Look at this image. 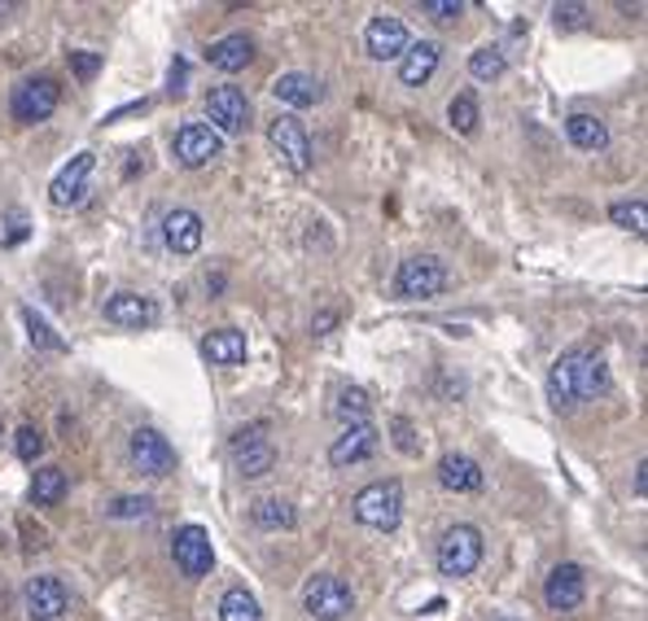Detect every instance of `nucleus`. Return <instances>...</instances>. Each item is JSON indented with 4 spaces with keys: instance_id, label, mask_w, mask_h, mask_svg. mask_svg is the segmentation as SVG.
Here are the masks:
<instances>
[{
    "instance_id": "nucleus-1",
    "label": "nucleus",
    "mask_w": 648,
    "mask_h": 621,
    "mask_svg": "<svg viewBox=\"0 0 648 621\" xmlns=\"http://www.w3.org/2000/svg\"><path fill=\"white\" fill-rule=\"evenodd\" d=\"M351 517L360 525H368V530H381V534L399 530V521H403V485L399 482L363 485L360 494L351 499Z\"/></svg>"
},
{
    "instance_id": "nucleus-2",
    "label": "nucleus",
    "mask_w": 648,
    "mask_h": 621,
    "mask_svg": "<svg viewBox=\"0 0 648 621\" xmlns=\"http://www.w3.org/2000/svg\"><path fill=\"white\" fill-rule=\"evenodd\" d=\"M438 573L442 578H469L482 564V530L478 525H451L438 539Z\"/></svg>"
},
{
    "instance_id": "nucleus-3",
    "label": "nucleus",
    "mask_w": 648,
    "mask_h": 621,
    "mask_svg": "<svg viewBox=\"0 0 648 621\" xmlns=\"http://www.w3.org/2000/svg\"><path fill=\"white\" fill-rule=\"evenodd\" d=\"M58 101H62L58 79H49V74H40V79H22V83L13 88V97H9V114H13V123L36 128V123L53 119Z\"/></svg>"
},
{
    "instance_id": "nucleus-4",
    "label": "nucleus",
    "mask_w": 648,
    "mask_h": 621,
    "mask_svg": "<svg viewBox=\"0 0 648 621\" xmlns=\"http://www.w3.org/2000/svg\"><path fill=\"white\" fill-rule=\"evenodd\" d=\"M447 289V263L433 259V254H417V259H403L399 272H395V298L403 302H421V298H438Z\"/></svg>"
},
{
    "instance_id": "nucleus-5",
    "label": "nucleus",
    "mask_w": 648,
    "mask_h": 621,
    "mask_svg": "<svg viewBox=\"0 0 648 621\" xmlns=\"http://www.w3.org/2000/svg\"><path fill=\"white\" fill-rule=\"evenodd\" d=\"M302 609L316 621H342L351 609H356V595L342 578L333 573H316L307 587H302Z\"/></svg>"
},
{
    "instance_id": "nucleus-6",
    "label": "nucleus",
    "mask_w": 648,
    "mask_h": 621,
    "mask_svg": "<svg viewBox=\"0 0 648 621\" xmlns=\"http://www.w3.org/2000/svg\"><path fill=\"white\" fill-rule=\"evenodd\" d=\"M263 433H268L263 424H250V429L232 433V460H237L241 478H268L277 469V451H272V442Z\"/></svg>"
},
{
    "instance_id": "nucleus-7",
    "label": "nucleus",
    "mask_w": 648,
    "mask_h": 621,
    "mask_svg": "<svg viewBox=\"0 0 648 621\" xmlns=\"http://www.w3.org/2000/svg\"><path fill=\"white\" fill-rule=\"evenodd\" d=\"M268 140H272V149H277V158L286 162L289 171H311V137H307V128H302V119H293V114H277L272 123H268Z\"/></svg>"
},
{
    "instance_id": "nucleus-8",
    "label": "nucleus",
    "mask_w": 648,
    "mask_h": 621,
    "mask_svg": "<svg viewBox=\"0 0 648 621\" xmlns=\"http://www.w3.org/2000/svg\"><path fill=\"white\" fill-rule=\"evenodd\" d=\"M128 455L144 478H171L176 473V447L158 433V429H132L128 438Z\"/></svg>"
},
{
    "instance_id": "nucleus-9",
    "label": "nucleus",
    "mask_w": 648,
    "mask_h": 621,
    "mask_svg": "<svg viewBox=\"0 0 648 621\" xmlns=\"http://www.w3.org/2000/svg\"><path fill=\"white\" fill-rule=\"evenodd\" d=\"M171 555H176V569L185 578H207L211 564H216V548H211V534L202 525H180L171 534Z\"/></svg>"
},
{
    "instance_id": "nucleus-10",
    "label": "nucleus",
    "mask_w": 648,
    "mask_h": 621,
    "mask_svg": "<svg viewBox=\"0 0 648 621\" xmlns=\"http://www.w3.org/2000/svg\"><path fill=\"white\" fill-rule=\"evenodd\" d=\"M22 609H27V618L31 621H58L71 609V591H67L62 578L40 573V578H31V582L22 587Z\"/></svg>"
},
{
    "instance_id": "nucleus-11",
    "label": "nucleus",
    "mask_w": 648,
    "mask_h": 621,
    "mask_svg": "<svg viewBox=\"0 0 648 621\" xmlns=\"http://www.w3.org/2000/svg\"><path fill=\"white\" fill-rule=\"evenodd\" d=\"M207 119L216 123L211 132H228V137H241L246 128H250V101H246V92L241 88H232V83H219L207 92Z\"/></svg>"
},
{
    "instance_id": "nucleus-12",
    "label": "nucleus",
    "mask_w": 648,
    "mask_h": 621,
    "mask_svg": "<svg viewBox=\"0 0 648 621\" xmlns=\"http://www.w3.org/2000/svg\"><path fill=\"white\" fill-rule=\"evenodd\" d=\"M171 153H176V162L185 171H198V167H211L219 153H223V140L207 123H185L176 132V140H171Z\"/></svg>"
},
{
    "instance_id": "nucleus-13",
    "label": "nucleus",
    "mask_w": 648,
    "mask_h": 621,
    "mask_svg": "<svg viewBox=\"0 0 648 621\" xmlns=\"http://www.w3.org/2000/svg\"><path fill=\"white\" fill-rule=\"evenodd\" d=\"M363 49H368L372 62H399L403 49H408V27H403V18H395V13L368 18V27H363Z\"/></svg>"
},
{
    "instance_id": "nucleus-14",
    "label": "nucleus",
    "mask_w": 648,
    "mask_h": 621,
    "mask_svg": "<svg viewBox=\"0 0 648 621\" xmlns=\"http://www.w3.org/2000/svg\"><path fill=\"white\" fill-rule=\"evenodd\" d=\"M202 237H207V228H202V214L198 210H167L162 214V246L171 250V254H180V259H189V254H198L202 250Z\"/></svg>"
},
{
    "instance_id": "nucleus-15",
    "label": "nucleus",
    "mask_w": 648,
    "mask_h": 621,
    "mask_svg": "<svg viewBox=\"0 0 648 621\" xmlns=\"http://www.w3.org/2000/svg\"><path fill=\"white\" fill-rule=\"evenodd\" d=\"M582 595H587V578H582L578 564H557L548 573V582H544V600H548L552 613H575L582 604Z\"/></svg>"
},
{
    "instance_id": "nucleus-16",
    "label": "nucleus",
    "mask_w": 648,
    "mask_h": 621,
    "mask_svg": "<svg viewBox=\"0 0 648 621\" xmlns=\"http://www.w3.org/2000/svg\"><path fill=\"white\" fill-rule=\"evenodd\" d=\"M377 442H381V433H377V424H347L338 438H333V447H329V464L333 469H347V464H360L368 460L372 451H377Z\"/></svg>"
},
{
    "instance_id": "nucleus-17",
    "label": "nucleus",
    "mask_w": 648,
    "mask_h": 621,
    "mask_svg": "<svg viewBox=\"0 0 648 621\" xmlns=\"http://www.w3.org/2000/svg\"><path fill=\"white\" fill-rule=\"evenodd\" d=\"M106 320L119 324V329H149V324H158V307L144 293L119 289L114 298H106Z\"/></svg>"
},
{
    "instance_id": "nucleus-18",
    "label": "nucleus",
    "mask_w": 648,
    "mask_h": 621,
    "mask_svg": "<svg viewBox=\"0 0 648 621\" xmlns=\"http://www.w3.org/2000/svg\"><path fill=\"white\" fill-rule=\"evenodd\" d=\"M92 167H97V153H74L71 162L62 167V176L53 180L49 202H53V207H79L83 193H88V176H92Z\"/></svg>"
},
{
    "instance_id": "nucleus-19",
    "label": "nucleus",
    "mask_w": 648,
    "mask_h": 621,
    "mask_svg": "<svg viewBox=\"0 0 648 621\" xmlns=\"http://www.w3.org/2000/svg\"><path fill=\"white\" fill-rule=\"evenodd\" d=\"M570 381H575V399H578V403L609 394V368H605V359H600V354H591V350H575Z\"/></svg>"
},
{
    "instance_id": "nucleus-20",
    "label": "nucleus",
    "mask_w": 648,
    "mask_h": 621,
    "mask_svg": "<svg viewBox=\"0 0 648 621\" xmlns=\"http://www.w3.org/2000/svg\"><path fill=\"white\" fill-rule=\"evenodd\" d=\"M272 92H277V101L289 106V110H311V106L325 101V83H320L316 74H307V70H286V74L272 83Z\"/></svg>"
},
{
    "instance_id": "nucleus-21",
    "label": "nucleus",
    "mask_w": 648,
    "mask_h": 621,
    "mask_svg": "<svg viewBox=\"0 0 648 621\" xmlns=\"http://www.w3.org/2000/svg\"><path fill=\"white\" fill-rule=\"evenodd\" d=\"M438 482L447 485V490H456V494H478L487 485V473H482V464L473 455L451 451V455L438 460Z\"/></svg>"
},
{
    "instance_id": "nucleus-22",
    "label": "nucleus",
    "mask_w": 648,
    "mask_h": 621,
    "mask_svg": "<svg viewBox=\"0 0 648 621\" xmlns=\"http://www.w3.org/2000/svg\"><path fill=\"white\" fill-rule=\"evenodd\" d=\"M207 62L216 70H223V74H237V70H246L255 62V40L246 31H232V36H223V40H216L207 49Z\"/></svg>"
},
{
    "instance_id": "nucleus-23",
    "label": "nucleus",
    "mask_w": 648,
    "mask_h": 621,
    "mask_svg": "<svg viewBox=\"0 0 648 621\" xmlns=\"http://www.w3.org/2000/svg\"><path fill=\"white\" fill-rule=\"evenodd\" d=\"M433 70H438V44H433V40H417V44H408L403 58H399V83L421 88V83H430Z\"/></svg>"
},
{
    "instance_id": "nucleus-24",
    "label": "nucleus",
    "mask_w": 648,
    "mask_h": 621,
    "mask_svg": "<svg viewBox=\"0 0 648 621\" xmlns=\"http://www.w3.org/2000/svg\"><path fill=\"white\" fill-rule=\"evenodd\" d=\"M202 354L216 363V368H237L246 359V333L237 329H216L202 338Z\"/></svg>"
},
{
    "instance_id": "nucleus-25",
    "label": "nucleus",
    "mask_w": 648,
    "mask_h": 621,
    "mask_svg": "<svg viewBox=\"0 0 648 621\" xmlns=\"http://www.w3.org/2000/svg\"><path fill=\"white\" fill-rule=\"evenodd\" d=\"M250 521H255L259 530L281 534V530H293V525H298V512H293V503H286V499H255V503H250Z\"/></svg>"
},
{
    "instance_id": "nucleus-26",
    "label": "nucleus",
    "mask_w": 648,
    "mask_h": 621,
    "mask_svg": "<svg viewBox=\"0 0 648 621\" xmlns=\"http://www.w3.org/2000/svg\"><path fill=\"white\" fill-rule=\"evenodd\" d=\"M570 363H575V350H566V354L552 363V372H548V403H552L557 412H570V408H578L575 381H570Z\"/></svg>"
},
{
    "instance_id": "nucleus-27",
    "label": "nucleus",
    "mask_w": 648,
    "mask_h": 621,
    "mask_svg": "<svg viewBox=\"0 0 648 621\" xmlns=\"http://www.w3.org/2000/svg\"><path fill=\"white\" fill-rule=\"evenodd\" d=\"M566 137H570V144H578V149L596 153V149L609 144V128H605V119H596V114H570V119H566Z\"/></svg>"
},
{
    "instance_id": "nucleus-28",
    "label": "nucleus",
    "mask_w": 648,
    "mask_h": 621,
    "mask_svg": "<svg viewBox=\"0 0 648 621\" xmlns=\"http://www.w3.org/2000/svg\"><path fill=\"white\" fill-rule=\"evenodd\" d=\"M62 494H67V473L58 464H44L31 478V503L36 508H53V503H62Z\"/></svg>"
},
{
    "instance_id": "nucleus-29",
    "label": "nucleus",
    "mask_w": 648,
    "mask_h": 621,
    "mask_svg": "<svg viewBox=\"0 0 648 621\" xmlns=\"http://www.w3.org/2000/svg\"><path fill=\"white\" fill-rule=\"evenodd\" d=\"M219 621H263V609L246 587H232L219 600Z\"/></svg>"
},
{
    "instance_id": "nucleus-30",
    "label": "nucleus",
    "mask_w": 648,
    "mask_h": 621,
    "mask_svg": "<svg viewBox=\"0 0 648 621\" xmlns=\"http://www.w3.org/2000/svg\"><path fill=\"white\" fill-rule=\"evenodd\" d=\"M447 123H451V132H460V137H473V132H478V123H482V110H478L473 92H460V97H451V106H447Z\"/></svg>"
},
{
    "instance_id": "nucleus-31",
    "label": "nucleus",
    "mask_w": 648,
    "mask_h": 621,
    "mask_svg": "<svg viewBox=\"0 0 648 621\" xmlns=\"http://www.w3.org/2000/svg\"><path fill=\"white\" fill-rule=\"evenodd\" d=\"M505 49H496V44H482V49H473V58H469V74L473 79H482V83H496V79H505Z\"/></svg>"
},
{
    "instance_id": "nucleus-32",
    "label": "nucleus",
    "mask_w": 648,
    "mask_h": 621,
    "mask_svg": "<svg viewBox=\"0 0 648 621\" xmlns=\"http://www.w3.org/2000/svg\"><path fill=\"white\" fill-rule=\"evenodd\" d=\"M338 420L342 424H363L368 420V412H372V399H368V390H360V385H347L342 394H338Z\"/></svg>"
},
{
    "instance_id": "nucleus-33",
    "label": "nucleus",
    "mask_w": 648,
    "mask_h": 621,
    "mask_svg": "<svg viewBox=\"0 0 648 621\" xmlns=\"http://www.w3.org/2000/svg\"><path fill=\"white\" fill-rule=\"evenodd\" d=\"M22 324H27V338H31V345H40V350H67V342L49 329V320H44V315H36L31 307L22 311Z\"/></svg>"
},
{
    "instance_id": "nucleus-34",
    "label": "nucleus",
    "mask_w": 648,
    "mask_h": 621,
    "mask_svg": "<svg viewBox=\"0 0 648 621\" xmlns=\"http://www.w3.org/2000/svg\"><path fill=\"white\" fill-rule=\"evenodd\" d=\"M13 451H18V460L36 464V460L44 455V433H40L36 424H22V429L13 433Z\"/></svg>"
},
{
    "instance_id": "nucleus-35",
    "label": "nucleus",
    "mask_w": 648,
    "mask_h": 621,
    "mask_svg": "<svg viewBox=\"0 0 648 621\" xmlns=\"http://www.w3.org/2000/svg\"><path fill=\"white\" fill-rule=\"evenodd\" d=\"M609 219H614L618 228H627V232H645L648 228L645 202H614V207H609Z\"/></svg>"
},
{
    "instance_id": "nucleus-36",
    "label": "nucleus",
    "mask_w": 648,
    "mask_h": 621,
    "mask_svg": "<svg viewBox=\"0 0 648 621\" xmlns=\"http://www.w3.org/2000/svg\"><path fill=\"white\" fill-rule=\"evenodd\" d=\"M149 512H153V503H149V499H137V494H123V499H114V503L106 508L110 521H144Z\"/></svg>"
},
{
    "instance_id": "nucleus-37",
    "label": "nucleus",
    "mask_w": 648,
    "mask_h": 621,
    "mask_svg": "<svg viewBox=\"0 0 648 621\" xmlns=\"http://www.w3.org/2000/svg\"><path fill=\"white\" fill-rule=\"evenodd\" d=\"M421 13L433 18V22H456L465 13V4L460 0H421Z\"/></svg>"
},
{
    "instance_id": "nucleus-38",
    "label": "nucleus",
    "mask_w": 648,
    "mask_h": 621,
    "mask_svg": "<svg viewBox=\"0 0 648 621\" xmlns=\"http://www.w3.org/2000/svg\"><path fill=\"white\" fill-rule=\"evenodd\" d=\"M390 433H395V447H399L403 455H417V429H412V420L395 415V420H390Z\"/></svg>"
},
{
    "instance_id": "nucleus-39",
    "label": "nucleus",
    "mask_w": 648,
    "mask_h": 621,
    "mask_svg": "<svg viewBox=\"0 0 648 621\" xmlns=\"http://www.w3.org/2000/svg\"><path fill=\"white\" fill-rule=\"evenodd\" d=\"M552 22L561 31H575V27L587 22V4H552Z\"/></svg>"
},
{
    "instance_id": "nucleus-40",
    "label": "nucleus",
    "mask_w": 648,
    "mask_h": 621,
    "mask_svg": "<svg viewBox=\"0 0 648 621\" xmlns=\"http://www.w3.org/2000/svg\"><path fill=\"white\" fill-rule=\"evenodd\" d=\"M71 70L79 79H92V74L101 70V58H97V53H71Z\"/></svg>"
},
{
    "instance_id": "nucleus-41",
    "label": "nucleus",
    "mask_w": 648,
    "mask_h": 621,
    "mask_svg": "<svg viewBox=\"0 0 648 621\" xmlns=\"http://www.w3.org/2000/svg\"><path fill=\"white\" fill-rule=\"evenodd\" d=\"M333 324H338V315H333V311H320V315L311 320V333H316V338H325Z\"/></svg>"
},
{
    "instance_id": "nucleus-42",
    "label": "nucleus",
    "mask_w": 648,
    "mask_h": 621,
    "mask_svg": "<svg viewBox=\"0 0 648 621\" xmlns=\"http://www.w3.org/2000/svg\"><path fill=\"white\" fill-rule=\"evenodd\" d=\"M167 92H171V97H180V92H185V62H176V67H171V88H167Z\"/></svg>"
},
{
    "instance_id": "nucleus-43",
    "label": "nucleus",
    "mask_w": 648,
    "mask_h": 621,
    "mask_svg": "<svg viewBox=\"0 0 648 621\" xmlns=\"http://www.w3.org/2000/svg\"><path fill=\"white\" fill-rule=\"evenodd\" d=\"M645 473H648V469H645V460H640V469H636V494H645V490H648Z\"/></svg>"
}]
</instances>
